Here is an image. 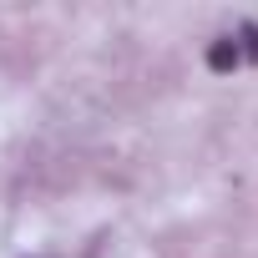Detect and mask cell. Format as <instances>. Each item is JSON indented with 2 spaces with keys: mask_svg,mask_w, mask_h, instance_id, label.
Returning a JSON list of instances; mask_svg holds the SVG:
<instances>
[{
  "mask_svg": "<svg viewBox=\"0 0 258 258\" xmlns=\"http://www.w3.org/2000/svg\"><path fill=\"white\" fill-rule=\"evenodd\" d=\"M208 66H213V71H238V66H243V46H238L233 36L213 41V46H208Z\"/></svg>",
  "mask_w": 258,
  "mask_h": 258,
  "instance_id": "obj_1",
  "label": "cell"
}]
</instances>
